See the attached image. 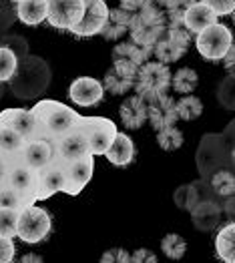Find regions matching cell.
<instances>
[{"label": "cell", "mask_w": 235, "mask_h": 263, "mask_svg": "<svg viewBox=\"0 0 235 263\" xmlns=\"http://www.w3.org/2000/svg\"><path fill=\"white\" fill-rule=\"evenodd\" d=\"M30 110H32L34 121H37L34 139L55 141V139H59L66 131H70L79 123V119H81V115L75 109L66 107L64 103L52 101V99L39 101Z\"/></svg>", "instance_id": "cell-1"}, {"label": "cell", "mask_w": 235, "mask_h": 263, "mask_svg": "<svg viewBox=\"0 0 235 263\" xmlns=\"http://www.w3.org/2000/svg\"><path fill=\"white\" fill-rule=\"evenodd\" d=\"M165 28H167V18H165L163 8L155 4L153 0H147L137 12H133L131 24H129V34L133 43L153 48V44L165 32Z\"/></svg>", "instance_id": "cell-2"}, {"label": "cell", "mask_w": 235, "mask_h": 263, "mask_svg": "<svg viewBox=\"0 0 235 263\" xmlns=\"http://www.w3.org/2000/svg\"><path fill=\"white\" fill-rule=\"evenodd\" d=\"M52 231V217L50 213L39 207V205H28L21 209L19 213V225H16V237L24 243H41L44 241Z\"/></svg>", "instance_id": "cell-3"}, {"label": "cell", "mask_w": 235, "mask_h": 263, "mask_svg": "<svg viewBox=\"0 0 235 263\" xmlns=\"http://www.w3.org/2000/svg\"><path fill=\"white\" fill-rule=\"evenodd\" d=\"M195 36H197L195 46H197L199 54L209 63H221L225 52L233 46V34L229 30V26L221 24L219 21L207 28H203Z\"/></svg>", "instance_id": "cell-4"}, {"label": "cell", "mask_w": 235, "mask_h": 263, "mask_svg": "<svg viewBox=\"0 0 235 263\" xmlns=\"http://www.w3.org/2000/svg\"><path fill=\"white\" fill-rule=\"evenodd\" d=\"M169 88H171V70L165 63L147 61V63L139 66L137 81H135V87H133V90L139 97L149 99L155 95L167 92Z\"/></svg>", "instance_id": "cell-5"}, {"label": "cell", "mask_w": 235, "mask_h": 263, "mask_svg": "<svg viewBox=\"0 0 235 263\" xmlns=\"http://www.w3.org/2000/svg\"><path fill=\"white\" fill-rule=\"evenodd\" d=\"M191 32L185 26H167L165 32L157 39V43L153 44V54L159 63L171 65L177 63L191 44Z\"/></svg>", "instance_id": "cell-6"}, {"label": "cell", "mask_w": 235, "mask_h": 263, "mask_svg": "<svg viewBox=\"0 0 235 263\" xmlns=\"http://www.w3.org/2000/svg\"><path fill=\"white\" fill-rule=\"evenodd\" d=\"M77 127L86 137L91 155H105V151L111 147L115 135L119 131L117 125L105 117H83L81 115Z\"/></svg>", "instance_id": "cell-7"}, {"label": "cell", "mask_w": 235, "mask_h": 263, "mask_svg": "<svg viewBox=\"0 0 235 263\" xmlns=\"http://www.w3.org/2000/svg\"><path fill=\"white\" fill-rule=\"evenodd\" d=\"M95 171V155L86 153L83 157H77L73 161H64V187L63 193L66 195H79L88 181L93 179Z\"/></svg>", "instance_id": "cell-8"}, {"label": "cell", "mask_w": 235, "mask_h": 263, "mask_svg": "<svg viewBox=\"0 0 235 263\" xmlns=\"http://www.w3.org/2000/svg\"><path fill=\"white\" fill-rule=\"evenodd\" d=\"M83 4H85V8H83L81 21L68 30L79 39L99 34L109 16V4L105 0H83Z\"/></svg>", "instance_id": "cell-9"}, {"label": "cell", "mask_w": 235, "mask_h": 263, "mask_svg": "<svg viewBox=\"0 0 235 263\" xmlns=\"http://www.w3.org/2000/svg\"><path fill=\"white\" fill-rule=\"evenodd\" d=\"M83 0H46V22L52 28L70 30L83 16Z\"/></svg>", "instance_id": "cell-10"}, {"label": "cell", "mask_w": 235, "mask_h": 263, "mask_svg": "<svg viewBox=\"0 0 235 263\" xmlns=\"http://www.w3.org/2000/svg\"><path fill=\"white\" fill-rule=\"evenodd\" d=\"M6 185L16 187L19 191H22L26 197L34 203L37 201V187H39V171L24 165L19 155H14L10 159V169H8V177H6Z\"/></svg>", "instance_id": "cell-11"}, {"label": "cell", "mask_w": 235, "mask_h": 263, "mask_svg": "<svg viewBox=\"0 0 235 263\" xmlns=\"http://www.w3.org/2000/svg\"><path fill=\"white\" fill-rule=\"evenodd\" d=\"M64 187V161L57 155L48 165L39 169V187H37V201H46L55 193L63 191Z\"/></svg>", "instance_id": "cell-12"}, {"label": "cell", "mask_w": 235, "mask_h": 263, "mask_svg": "<svg viewBox=\"0 0 235 263\" xmlns=\"http://www.w3.org/2000/svg\"><path fill=\"white\" fill-rule=\"evenodd\" d=\"M145 101H147V121H149L151 127L155 131H159L163 127H169V125H175L179 121L177 110H175V101L167 92L149 97Z\"/></svg>", "instance_id": "cell-13"}, {"label": "cell", "mask_w": 235, "mask_h": 263, "mask_svg": "<svg viewBox=\"0 0 235 263\" xmlns=\"http://www.w3.org/2000/svg\"><path fill=\"white\" fill-rule=\"evenodd\" d=\"M68 97L77 107H95L105 99L103 83L93 77H79L70 83Z\"/></svg>", "instance_id": "cell-14"}, {"label": "cell", "mask_w": 235, "mask_h": 263, "mask_svg": "<svg viewBox=\"0 0 235 263\" xmlns=\"http://www.w3.org/2000/svg\"><path fill=\"white\" fill-rule=\"evenodd\" d=\"M55 145V155L63 161H73L77 157H83V155L91 153L88 151V143H86V137L83 135V131L75 125L70 131H66L64 135H61L59 139L52 141Z\"/></svg>", "instance_id": "cell-15"}, {"label": "cell", "mask_w": 235, "mask_h": 263, "mask_svg": "<svg viewBox=\"0 0 235 263\" xmlns=\"http://www.w3.org/2000/svg\"><path fill=\"white\" fill-rule=\"evenodd\" d=\"M21 161L24 165L32 167V169H41L44 165H48L55 157V145L48 139H26L22 151L19 153Z\"/></svg>", "instance_id": "cell-16"}, {"label": "cell", "mask_w": 235, "mask_h": 263, "mask_svg": "<svg viewBox=\"0 0 235 263\" xmlns=\"http://www.w3.org/2000/svg\"><path fill=\"white\" fill-rule=\"evenodd\" d=\"M151 57H153V48L141 46L133 41L119 43L113 48V65L127 66V68H135V70H139V66L147 63Z\"/></svg>", "instance_id": "cell-17"}, {"label": "cell", "mask_w": 235, "mask_h": 263, "mask_svg": "<svg viewBox=\"0 0 235 263\" xmlns=\"http://www.w3.org/2000/svg\"><path fill=\"white\" fill-rule=\"evenodd\" d=\"M219 21L217 12H215L211 6H207L205 2L201 0H193L189 4V8L185 10V16H183V26L191 32V34H197L201 32L203 28L211 26Z\"/></svg>", "instance_id": "cell-18"}, {"label": "cell", "mask_w": 235, "mask_h": 263, "mask_svg": "<svg viewBox=\"0 0 235 263\" xmlns=\"http://www.w3.org/2000/svg\"><path fill=\"white\" fill-rule=\"evenodd\" d=\"M137 70L121 65H113L103 77V88L111 95H127L135 87Z\"/></svg>", "instance_id": "cell-19"}, {"label": "cell", "mask_w": 235, "mask_h": 263, "mask_svg": "<svg viewBox=\"0 0 235 263\" xmlns=\"http://www.w3.org/2000/svg\"><path fill=\"white\" fill-rule=\"evenodd\" d=\"M119 117L125 125V129H141L147 123V101L143 97H139L137 92L127 97L121 107H119Z\"/></svg>", "instance_id": "cell-20"}, {"label": "cell", "mask_w": 235, "mask_h": 263, "mask_svg": "<svg viewBox=\"0 0 235 263\" xmlns=\"http://www.w3.org/2000/svg\"><path fill=\"white\" fill-rule=\"evenodd\" d=\"M0 123L12 131L22 135L24 139H34L37 121L32 110L28 109H4L0 112Z\"/></svg>", "instance_id": "cell-21"}, {"label": "cell", "mask_w": 235, "mask_h": 263, "mask_svg": "<svg viewBox=\"0 0 235 263\" xmlns=\"http://www.w3.org/2000/svg\"><path fill=\"white\" fill-rule=\"evenodd\" d=\"M105 157L109 159V163L115 165V167H127V165H131L133 159H135V143H133V139L129 135H125V133L117 131L111 147L105 151Z\"/></svg>", "instance_id": "cell-22"}, {"label": "cell", "mask_w": 235, "mask_h": 263, "mask_svg": "<svg viewBox=\"0 0 235 263\" xmlns=\"http://www.w3.org/2000/svg\"><path fill=\"white\" fill-rule=\"evenodd\" d=\"M131 16L133 12H129L125 8H109L107 22L103 26V30L99 32L105 41H119L125 36V32H129V24H131Z\"/></svg>", "instance_id": "cell-23"}, {"label": "cell", "mask_w": 235, "mask_h": 263, "mask_svg": "<svg viewBox=\"0 0 235 263\" xmlns=\"http://www.w3.org/2000/svg\"><path fill=\"white\" fill-rule=\"evenodd\" d=\"M16 16L26 26H39L46 21V0H21Z\"/></svg>", "instance_id": "cell-24"}, {"label": "cell", "mask_w": 235, "mask_h": 263, "mask_svg": "<svg viewBox=\"0 0 235 263\" xmlns=\"http://www.w3.org/2000/svg\"><path fill=\"white\" fill-rule=\"evenodd\" d=\"M215 253L221 261L233 263L235 261V225L233 221H229L227 225H223L217 235H215Z\"/></svg>", "instance_id": "cell-25"}, {"label": "cell", "mask_w": 235, "mask_h": 263, "mask_svg": "<svg viewBox=\"0 0 235 263\" xmlns=\"http://www.w3.org/2000/svg\"><path fill=\"white\" fill-rule=\"evenodd\" d=\"M197 85H199V74H197L195 68L183 66L175 74H171V87L179 95H191L197 88Z\"/></svg>", "instance_id": "cell-26"}, {"label": "cell", "mask_w": 235, "mask_h": 263, "mask_svg": "<svg viewBox=\"0 0 235 263\" xmlns=\"http://www.w3.org/2000/svg\"><path fill=\"white\" fill-rule=\"evenodd\" d=\"M24 143H26V139L22 135H19L16 131H12V129H8L0 123V155H4V157L19 155L24 147Z\"/></svg>", "instance_id": "cell-27"}, {"label": "cell", "mask_w": 235, "mask_h": 263, "mask_svg": "<svg viewBox=\"0 0 235 263\" xmlns=\"http://www.w3.org/2000/svg\"><path fill=\"white\" fill-rule=\"evenodd\" d=\"M175 110H177V117L181 121H195L201 117L203 112V103L201 99H197L195 95H183L177 103H175Z\"/></svg>", "instance_id": "cell-28"}, {"label": "cell", "mask_w": 235, "mask_h": 263, "mask_svg": "<svg viewBox=\"0 0 235 263\" xmlns=\"http://www.w3.org/2000/svg\"><path fill=\"white\" fill-rule=\"evenodd\" d=\"M183 143H185V137H183L181 129H177V125H169V127H163L157 131V145L167 153L181 149Z\"/></svg>", "instance_id": "cell-29"}, {"label": "cell", "mask_w": 235, "mask_h": 263, "mask_svg": "<svg viewBox=\"0 0 235 263\" xmlns=\"http://www.w3.org/2000/svg\"><path fill=\"white\" fill-rule=\"evenodd\" d=\"M32 203H34V201H30V199L26 197L22 191H19L16 187H10V185H2V187H0V205H2V207H12V209L21 211V209L32 205Z\"/></svg>", "instance_id": "cell-30"}, {"label": "cell", "mask_w": 235, "mask_h": 263, "mask_svg": "<svg viewBox=\"0 0 235 263\" xmlns=\"http://www.w3.org/2000/svg\"><path fill=\"white\" fill-rule=\"evenodd\" d=\"M161 251L165 253V257H169L173 261L177 259H183L185 253H187V243L181 235L177 233H167L163 239H161Z\"/></svg>", "instance_id": "cell-31"}, {"label": "cell", "mask_w": 235, "mask_h": 263, "mask_svg": "<svg viewBox=\"0 0 235 263\" xmlns=\"http://www.w3.org/2000/svg\"><path fill=\"white\" fill-rule=\"evenodd\" d=\"M19 68L16 52L8 46H0V83H8Z\"/></svg>", "instance_id": "cell-32"}, {"label": "cell", "mask_w": 235, "mask_h": 263, "mask_svg": "<svg viewBox=\"0 0 235 263\" xmlns=\"http://www.w3.org/2000/svg\"><path fill=\"white\" fill-rule=\"evenodd\" d=\"M19 213L12 207H2L0 205V235L14 239L16 237V225H19Z\"/></svg>", "instance_id": "cell-33"}, {"label": "cell", "mask_w": 235, "mask_h": 263, "mask_svg": "<svg viewBox=\"0 0 235 263\" xmlns=\"http://www.w3.org/2000/svg\"><path fill=\"white\" fill-rule=\"evenodd\" d=\"M193 0H173L171 4H167L163 8L165 18H167V26H183V16L185 10L189 8Z\"/></svg>", "instance_id": "cell-34"}, {"label": "cell", "mask_w": 235, "mask_h": 263, "mask_svg": "<svg viewBox=\"0 0 235 263\" xmlns=\"http://www.w3.org/2000/svg\"><path fill=\"white\" fill-rule=\"evenodd\" d=\"M211 187H213L215 193L221 195V197L233 195V191H235L233 173H229V171H217L213 175V179H211Z\"/></svg>", "instance_id": "cell-35"}, {"label": "cell", "mask_w": 235, "mask_h": 263, "mask_svg": "<svg viewBox=\"0 0 235 263\" xmlns=\"http://www.w3.org/2000/svg\"><path fill=\"white\" fill-rule=\"evenodd\" d=\"M201 2L211 6L217 12V16H229L235 10V0H201Z\"/></svg>", "instance_id": "cell-36"}, {"label": "cell", "mask_w": 235, "mask_h": 263, "mask_svg": "<svg viewBox=\"0 0 235 263\" xmlns=\"http://www.w3.org/2000/svg\"><path fill=\"white\" fill-rule=\"evenodd\" d=\"M14 255H16V247H14V241H12L10 237H4V235H0V263L14 261Z\"/></svg>", "instance_id": "cell-37"}, {"label": "cell", "mask_w": 235, "mask_h": 263, "mask_svg": "<svg viewBox=\"0 0 235 263\" xmlns=\"http://www.w3.org/2000/svg\"><path fill=\"white\" fill-rule=\"evenodd\" d=\"M129 261L131 263H157V255L151 249H137L133 253H129Z\"/></svg>", "instance_id": "cell-38"}, {"label": "cell", "mask_w": 235, "mask_h": 263, "mask_svg": "<svg viewBox=\"0 0 235 263\" xmlns=\"http://www.w3.org/2000/svg\"><path fill=\"white\" fill-rule=\"evenodd\" d=\"M101 261L105 263H127L129 261V253L125 249H109L107 253L101 257Z\"/></svg>", "instance_id": "cell-39"}, {"label": "cell", "mask_w": 235, "mask_h": 263, "mask_svg": "<svg viewBox=\"0 0 235 263\" xmlns=\"http://www.w3.org/2000/svg\"><path fill=\"white\" fill-rule=\"evenodd\" d=\"M145 2H147V0H119L121 8H125V10H129V12H137Z\"/></svg>", "instance_id": "cell-40"}, {"label": "cell", "mask_w": 235, "mask_h": 263, "mask_svg": "<svg viewBox=\"0 0 235 263\" xmlns=\"http://www.w3.org/2000/svg\"><path fill=\"white\" fill-rule=\"evenodd\" d=\"M221 61H223V65H225V68H227V72H229V74H233V63H235V48L233 46L225 52V57H223Z\"/></svg>", "instance_id": "cell-41"}, {"label": "cell", "mask_w": 235, "mask_h": 263, "mask_svg": "<svg viewBox=\"0 0 235 263\" xmlns=\"http://www.w3.org/2000/svg\"><path fill=\"white\" fill-rule=\"evenodd\" d=\"M22 261H24V263H32V261L41 263V261H43V257H39V255H32V253H28V255H24V257H22Z\"/></svg>", "instance_id": "cell-42"}, {"label": "cell", "mask_w": 235, "mask_h": 263, "mask_svg": "<svg viewBox=\"0 0 235 263\" xmlns=\"http://www.w3.org/2000/svg\"><path fill=\"white\" fill-rule=\"evenodd\" d=\"M153 2H155V4H159V6H161V8H165V6H167V4H171L173 0H153Z\"/></svg>", "instance_id": "cell-43"}, {"label": "cell", "mask_w": 235, "mask_h": 263, "mask_svg": "<svg viewBox=\"0 0 235 263\" xmlns=\"http://www.w3.org/2000/svg\"><path fill=\"white\" fill-rule=\"evenodd\" d=\"M12 2H21V0H12Z\"/></svg>", "instance_id": "cell-44"}]
</instances>
